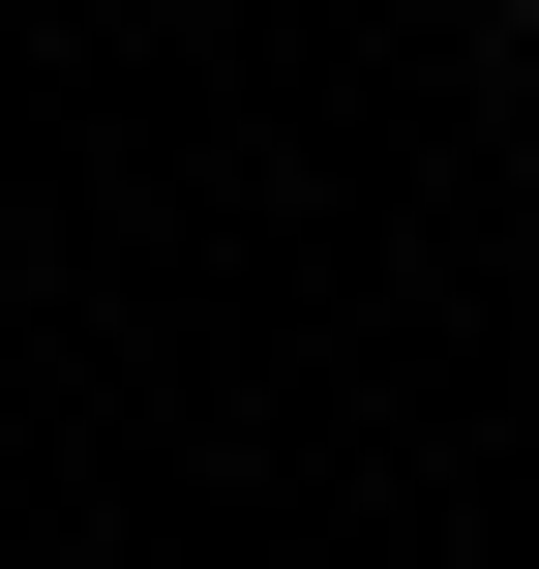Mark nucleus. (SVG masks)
<instances>
[{
    "mask_svg": "<svg viewBox=\"0 0 539 569\" xmlns=\"http://www.w3.org/2000/svg\"><path fill=\"white\" fill-rule=\"evenodd\" d=\"M510 30H539V0H510Z\"/></svg>",
    "mask_w": 539,
    "mask_h": 569,
    "instance_id": "nucleus-1",
    "label": "nucleus"
}]
</instances>
